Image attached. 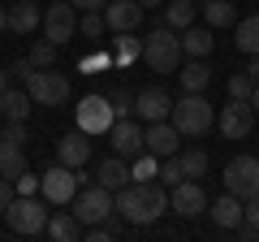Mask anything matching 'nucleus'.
I'll return each instance as SVG.
<instances>
[{"label":"nucleus","mask_w":259,"mask_h":242,"mask_svg":"<svg viewBox=\"0 0 259 242\" xmlns=\"http://www.w3.org/2000/svg\"><path fill=\"white\" fill-rule=\"evenodd\" d=\"M233 44H238V52H246V56L259 52V13H250V18L238 22V30H233Z\"/></svg>","instance_id":"26"},{"label":"nucleus","mask_w":259,"mask_h":242,"mask_svg":"<svg viewBox=\"0 0 259 242\" xmlns=\"http://www.w3.org/2000/svg\"><path fill=\"white\" fill-rule=\"evenodd\" d=\"M78 35V9L65 0V5H48L44 9V39H52L56 48L69 44V39Z\"/></svg>","instance_id":"9"},{"label":"nucleus","mask_w":259,"mask_h":242,"mask_svg":"<svg viewBox=\"0 0 259 242\" xmlns=\"http://www.w3.org/2000/svg\"><path fill=\"white\" fill-rule=\"evenodd\" d=\"M104 22H108L112 35L117 30H139L143 26V5L139 0H108L104 5Z\"/></svg>","instance_id":"16"},{"label":"nucleus","mask_w":259,"mask_h":242,"mask_svg":"<svg viewBox=\"0 0 259 242\" xmlns=\"http://www.w3.org/2000/svg\"><path fill=\"white\" fill-rule=\"evenodd\" d=\"M69 5H74V9H104V5H108V0H69Z\"/></svg>","instance_id":"44"},{"label":"nucleus","mask_w":259,"mask_h":242,"mask_svg":"<svg viewBox=\"0 0 259 242\" xmlns=\"http://www.w3.org/2000/svg\"><path fill=\"white\" fill-rule=\"evenodd\" d=\"M225 190L238 195L242 204H246L250 195H259V160L255 156H233L229 165H225Z\"/></svg>","instance_id":"7"},{"label":"nucleus","mask_w":259,"mask_h":242,"mask_svg":"<svg viewBox=\"0 0 259 242\" xmlns=\"http://www.w3.org/2000/svg\"><path fill=\"white\" fill-rule=\"evenodd\" d=\"M48 199H35V195H13V204L5 208V225L22 238H35V233L48 229Z\"/></svg>","instance_id":"4"},{"label":"nucleus","mask_w":259,"mask_h":242,"mask_svg":"<svg viewBox=\"0 0 259 242\" xmlns=\"http://www.w3.org/2000/svg\"><path fill=\"white\" fill-rule=\"evenodd\" d=\"M143 61H147L151 74H177V61H182V35L160 22V26L143 39Z\"/></svg>","instance_id":"3"},{"label":"nucleus","mask_w":259,"mask_h":242,"mask_svg":"<svg viewBox=\"0 0 259 242\" xmlns=\"http://www.w3.org/2000/svg\"><path fill=\"white\" fill-rule=\"evenodd\" d=\"M168 121L182 130V139H199V134H207V130L216 126V108L203 100V91H186L182 100L173 104Z\"/></svg>","instance_id":"2"},{"label":"nucleus","mask_w":259,"mask_h":242,"mask_svg":"<svg viewBox=\"0 0 259 242\" xmlns=\"http://www.w3.org/2000/svg\"><path fill=\"white\" fill-rule=\"evenodd\" d=\"M207 216H212V221L221 225V229H233V225H238L242 216H246V204H242L238 195H229V190H225V195L216 199V204H207Z\"/></svg>","instance_id":"20"},{"label":"nucleus","mask_w":259,"mask_h":242,"mask_svg":"<svg viewBox=\"0 0 259 242\" xmlns=\"http://www.w3.org/2000/svg\"><path fill=\"white\" fill-rule=\"evenodd\" d=\"M108 104H112V117H134V95L125 91V87H117V91H108Z\"/></svg>","instance_id":"36"},{"label":"nucleus","mask_w":259,"mask_h":242,"mask_svg":"<svg viewBox=\"0 0 259 242\" xmlns=\"http://www.w3.org/2000/svg\"><path fill=\"white\" fill-rule=\"evenodd\" d=\"M207 26H233V0H203Z\"/></svg>","instance_id":"30"},{"label":"nucleus","mask_w":259,"mask_h":242,"mask_svg":"<svg viewBox=\"0 0 259 242\" xmlns=\"http://www.w3.org/2000/svg\"><path fill=\"white\" fill-rule=\"evenodd\" d=\"M82 238H87V242H112V238H121V221H117V212H112L108 221L87 225V229H82Z\"/></svg>","instance_id":"32"},{"label":"nucleus","mask_w":259,"mask_h":242,"mask_svg":"<svg viewBox=\"0 0 259 242\" xmlns=\"http://www.w3.org/2000/svg\"><path fill=\"white\" fill-rule=\"evenodd\" d=\"M112 104H108V95H87L82 104H78V130H87V134H108L112 130Z\"/></svg>","instance_id":"13"},{"label":"nucleus","mask_w":259,"mask_h":242,"mask_svg":"<svg viewBox=\"0 0 259 242\" xmlns=\"http://www.w3.org/2000/svg\"><path fill=\"white\" fill-rule=\"evenodd\" d=\"M134 61H143V39H134V30H117V39H112V65H134Z\"/></svg>","instance_id":"23"},{"label":"nucleus","mask_w":259,"mask_h":242,"mask_svg":"<svg viewBox=\"0 0 259 242\" xmlns=\"http://www.w3.org/2000/svg\"><path fill=\"white\" fill-rule=\"evenodd\" d=\"M0 139H5V143H18V147H26V121H9V126L0 130Z\"/></svg>","instance_id":"38"},{"label":"nucleus","mask_w":259,"mask_h":242,"mask_svg":"<svg viewBox=\"0 0 259 242\" xmlns=\"http://www.w3.org/2000/svg\"><path fill=\"white\" fill-rule=\"evenodd\" d=\"M168 112H173V95L164 87H143L134 95V117L139 121H164Z\"/></svg>","instance_id":"15"},{"label":"nucleus","mask_w":259,"mask_h":242,"mask_svg":"<svg viewBox=\"0 0 259 242\" xmlns=\"http://www.w3.org/2000/svg\"><path fill=\"white\" fill-rule=\"evenodd\" d=\"M156 177H160V182H164V186L168 190H173L177 186V182H182V160H177V156H164V160H160V169H156Z\"/></svg>","instance_id":"35"},{"label":"nucleus","mask_w":259,"mask_h":242,"mask_svg":"<svg viewBox=\"0 0 259 242\" xmlns=\"http://www.w3.org/2000/svg\"><path fill=\"white\" fill-rule=\"evenodd\" d=\"M18 173H26V151L18 147V143H5L0 139V177H18Z\"/></svg>","instance_id":"25"},{"label":"nucleus","mask_w":259,"mask_h":242,"mask_svg":"<svg viewBox=\"0 0 259 242\" xmlns=\"http://www.w3.org/2000/svg\"><path fill=\"white\" fill-rule=\"evenodd\" d=\"M69 208H74V216H78L82 225L108 221V216H112V190L100 186V182H95V186H82V190L74 195V204H69Z\"/></svg>","instance_id":"8"},{"label":"nucleus","mask_w":259,"mask_h":242,"mask_svg":"<svg viewBox=\"0 0 259 242\" xmlns=\"http://www.w3.org/2000/svg\"><path fill=\"white\" fill-rule=\"evenodd\" d=\"M95 182H100V186H108V190L130 186V160H121V156L100 160V169H95Z\"/></svg>","instance_id":"22"},{"label":"nucleus","mask_w":259,"mask_h":242,"mask_svg":"<svg viewBox=\"0 0 259 242\" xmlns=\"http://www.w3.org/2000/svg\"><path fill=\"white\" fill-rule=\"evenodd\" d=\"M87 186V173L82 169H69V165H61L56 160L52 169H48L44 177H39V195L48 199V204H56V208H65V204H74V195Z\"/></svg>","instance_id":"5"},{"label":"nucleus","mask_w":259,"mask_h":242,"mask_svg":"<svg viewBox=\"0 0 259 242\" xmlns=\"http://www.w3.org/2000/svg\"><path fill=\"white\" fill-rule=\"evenodd\" d=\"M246 74H250V83H259V52L246 61Z\"/></svg>","instance_id":"45"},{"label":"nucleus","mask_w":259,"mask_h":242,"mask_svg":"<svg viewBox=\"0 0 259 242\" xmlns=\"http://www.w3.org/2000/svg\"><path fill=\"white\" fill-rule=\"evenodd\" d=\"M168 212H177V216H199V212H207L203 182H194V177H182V182L168 190Z\"/></svg>","instance_id":"12"},{"label":"nucleus","mask_w":259,"mask_h":242,"mask_svg":"<svg viewBox=\"0 0 259 242\" xmlns=\"http://www.w3.org/2000/svg\"><path fill=\"white\" fill-rule=\"evenodd\" d=\"M104 30H108L104 9H87L82 18H78V35H82V39H104Z\"/></svg>","instance_id":"33"},{"label":"nucleus","mask_w":259,"mask_h":242,"mask_svg":"<svg viewBox=\"0 0 259 242\" xmlns=\"http://www.w3.org/2000/svg\"><path fill=\"white\" fill-rule=\"evenodd\" d=\"M9 83H13V74H9V69H0V95L9 91Z\"/></svg>","instance_id":"46"},{"label":"nucleus","mask_w":259,"mask_h":242,"mask_svg":"<svg viewBox=\"0 0 259 242\" xmlns=\"http://www.w3.org/2000/svg\"><path fill=\"white\" fill-rule=\"evenodd\" d=\"M139 5H143V9H147V5H160V9H164V0H139Z\"/></svg>","instance_id":"49"},{"label":"nucleus","mask_w":259,"mask_h":242,"mask_svg":"<svg viewBox=\"0 0 259 242\" xmlns=\"http://www.w3.org/2000/svg\"><path fill=\"white\" fill-rule=\"evenodd\" d=\"M250 91H255L250 74H233L229 78V100H250Z\"/></svg>","instance_id":"37"},{"label":"nucleus","mask_w":259,"mask_h":242,"mask_svg":"<svg viewBox=\"0 0 259 242\" xmlns=\"http://www.w3.org/2000/svg\"><path fill=\"white\" fill-rule=\"evenodd\" d=\"M108 65H112V56H108V52H95V56H87V61H82L87 74H95V69H108Z\"/></svg>","instance_id":"41"},{"label":"nucleus","mask_w":259,"mask_h":242,"mask_svg":"<svg viewBox=\"0 0 259 242\" xmlns=\"http://www.w3.org/2000/svg\"><path fill=\"white\" fill-rule=\"evenodd\" d=\"M82 229H87V225L78 221L74 208H69V212H52V216H48V229L44 233H52L56 242H78V238H82Z\"/></svg>","instance_id":"21"},{"label":"nucleus","mask_w":259,"mask_h":242,"mask_svg":"<svg viewBox=\"0 0 259 242\" xmlns=\"http://www.w3.org/2000/svg\"><path fill=\"white\" fill-rule=\"evenodd\" d=\"M26 91L35 104H44V108H61L65 100H69V78L56 74V69H35V74L26 78Z\"/></svg>","instance_id":"6"},{"label":"nucleus","mask_w":259,"mask_h":242,"mask_svg":"<svg viewBox=\"0 0 259 242\" xmlns=\"http://www.w3.org/2000/svg\"><path fill=\"white\" fill-rule=\"evenodd\" d=\"M233 238H242V242H255V238H259V225H250L246 216H242V221L233 225Z\"/></svg>","instance_id":"40"},{"label":"nucleus","mask_w":259,"mask_h":242,"mask_svg":"<svg viewBox=\"0 0 259 242\" xmlns=\"http://www.w3.org/2000/svg\"><path fill=\"white\" fill-rule=\"evenodd\" d=\"M13 195H18V190H13V182H9V177H0V216H5V208L13 204Z\"/></svg>","instance_id":"42"},{"label":"nucleus","mask_w":259,"mask_h":242,"mask_svg":"<svg viewBox=\"0 0 259 242\" xmlns=\"http://www.w3.org/2000/svg\"><path fill=\"white\" fill-rule=\"evenodd\" d=\"M56 160L69 169H82L87 160H91V134L87 130H74V134H65L61 143H56Z\"/></svg>","instance_id":"18"},{"label":"nucleus","mask_w":259,"mask_h":242,"mask_svg":"<svg viewBox=\"0 0 259 242\" xmlns=\"http://www.w3.org/2000/svg\"><path fill=\"white\" fill-rule=\"evenodd\" d=\"M13 190H18V195H39V177L26 169V173H18V177H13Z\"/></svg>","instance_id":"39"},{"label":"nucleus","mask_w":259,"mask_h":242,"mask_svg":"<svg viewBox=\"0 0 259 242\" xmlns=\"http://www.w3.org/2000/svg\"><path fill=\"white\" fill-rule=\"evenodd\" d=\"M156 169H160V160L151 156V151H139V156L130 160V177H134V182H151Z\"/></svg>","instance_id":"34"},{"label":"nucleus","mask_w":259,"mask_h":242,"mask_svg":"<svg viewBox=\"0 0 259 242\" xmlns=\"http://www.w3.org/2000/svg\"><path fill=\"white\" fill-rule=\"evenodd\" d=\"M250 126H255V108H250V100H229L221 112H216V130H221L225 139H246Z\"/></svg>","instance_id":"10"},{"label":"nucleus","mask_w":259,"mask_h":242,"mask_svg":"<svg viewBox=\"0 0 259 242\" xmlns=\"http://www.w3.org/2000/svg\"><path fill=\"white\" fill-rule=\"evenodd\" d=\"M9 30L22 39H30L35 30H44V9H39L35 0H18V5H9Z\"/></svg>","instance_id":"17"},{"label":"nucleus","mask_w":259,"mask_h":242,"mask_svg":"<svg viewBox=\"0 0 259 242\" xmlns=\"http://www.w3.org/2000/svg\"><path fill=\"white\" fill-rule=\"evenodd\" d=\"M112 212L134 229H143L168 212V186L164 182H130V186L112 190Z\"/></svg>","instance_id":"1"},{"label":"nucleus","mask_w":259,"mask_h":242,"mask_svg":"<svg viewBox=\"0 0 259 242\" xmlns=\"http://www.w3.org/2000/svg\"><path fill=\"white\" fill-rule=\"evenodd\" d=\"M246 221H250V225H259V195H250V199H246Z\"/></svg>","instance_id":"43"},{"label":"nucleus","mask_w":259,"mask_h":242,"mask_svg":"<svg viewBox=\"0 0 259 242\" xmlns=\"http://www.w3.org/2000/svg\"><path fill=\"white\" fill-rule=\"evenodd\" d=\"M250 108L259 112V83H255V91H250Z\"/></svg>","instance_id":"48"},{"label":"nucleus","mask_w":259,"mask_h":242,"mask_svg":"<svg viewBox=\"0 0 259 242\" xmlns=\"http://www.w3.org/2000/svg\"><path fill=\"white\" fill-rule=\"evenodd\" d=\"M108 143H112V156H121V160H134L139 151H147V147H143V126H139L134 117H121V121H112Z\"/></svg>","instance_id":"14"},{"label":"nucleus","mask_w":259,"mask_h":242,"mask_svg":"<svg viewBox=\"0 0 259 242\" xmlns=\"http://www.w3.org/2000/svg\"><path fill=\"white\" fill-rule=\"evenodd\" d=\"M0 30H9V5H0Z\"/></svg>","instance_id":"47"},{"label":"nucleus","mask_w":259,"mask_h":242,"mask_svg":"<svg viewBox=\"0 0 259 242\" xmlns=\"http://www.w3.org/2000/svg\"><path fill=\"white\" fill-rule=\"evenodd\" d=\"M177 78H182V91H207L212 69H207V61H190V65H186Z\"/></svg>","instance_id":"28"},{"label":"nucleus","mask_w":259,"mask_h":242,"mask_svg":"<svg viewBox=\"0 0 259 242\" xmlns=\"http://www.w3.org/2000/svg\"><path fill=\"white\" fill-rule=\"evenodd\" d=\"M177 160H182V173L194 177V182L207 173V151H203V147H186V151H177Z\"/></svg>","instance_id":"31"},{"label":"nucleus","mask_w":259,"mask_h":242,"mask_svg":"<svg viewBox=\"0 0 259 242\" xmlns=\"http://www.w3.org/2000/svg\"><path fill=\"white\" fill-rule=\"evenodd\" d=\"M30 104H35L30 91H13V87H9V91L0 95V117H5V121H26L30 117Z\"/></svg>","instance_id":"24"},{"label":"nucleus","mask_w":259,"mask_h":242,"mask_svg":"<svg viewBox=\"0 0 259 242\" xmlns=\"http://www.w3.org/2000/svg\"><path fill=\"white\" fill-rule=\"evenodd\" d=\"M56 52H61V48H56L52 39H35V44L26 48V61H30L35 69H52V65H56Z\"/></svg>","instance_id":"29"},{"label":"nucleus","mask_w":259,"mask_h":242,"mask_svg":"<svg viewBox=\"0 0 259 242\" xmlns=\"http://www.w3.org/2000/svg\"><path fill=\"white\" fill-rule=\"evenodd\" d=\"M143 147H147L156 160L177 156V151H182V130H177L168 117L164 121H147V130H143Z\"/></svg>","instance_id":"11"},{"label":"nucleus","mask_w":259,"mask_h":242,"mask_svg":"<svg viewBox=\"0 0 259 242\" xmlns=\"http://www.w3.org/2000/svg\"><path fill=\"white\" fill-rule=\"evenodd\" d=\"M194 0H164V26H173V30H186L194 22Z\"/></svg>","instance_id":"27"},{"label":"nucleus","mask_w":259,"mask_h":242,"mask_svg":"<svg viewBox=\"0 0 259 242\" xmlns=\"http://www.w3.org/2000/svg\"><path fill=\"white\" fill-rule=\"evenodd\" d=\"M182 35V56H190V61H207L212 56V48H216V39H212V26H186V30H177Z\"/></svg>","instance_id":"19"}]
</instances>
